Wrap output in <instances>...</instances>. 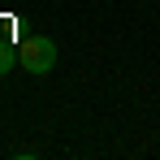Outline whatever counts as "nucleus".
Returning <instances> with one entry per match:
<instances>
[{
	"label": "nucleus",
	"mask_w": 160,
	"mask_h": 160,
	"mask_svg": "<svg viewBox=\"0 0 160 160\" xmlns=\"http://www.w3.org/2000/svg\"><path fill=\"white\" fill-rule=\"evenodd\" d=\"M18 65L30 69V74H52V65H56V43L48 39V35H30V39H22V48H18Z\"/></svg>",
	"instance_id": "obj_1"
},
{
	"label": "nucleus",
	"mask_w": 160,
	"mask_h": 160,
	"mask_svg": "<svg viewBox=\"0 0 160 160\" xmlns=\"http://www.w3.org/2000/svg\"><path fill=\"white\" fill-rule=\"evenodd\" d=\"M13 65H18V52H13V48H4V43H0V74H9V69H13Z\"/></svg>",
	"instance_id": "obj_2"
}]
</instances>
